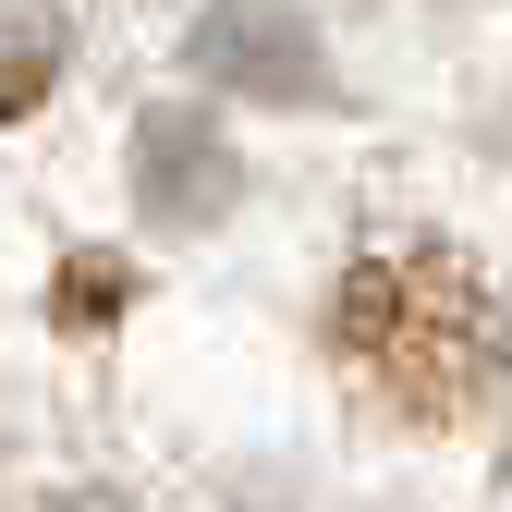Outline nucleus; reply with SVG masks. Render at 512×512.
Returning a JSON list of instances; mask_svg holds the SVG:
<instances>
[{"label": "nucleus", "instance_id": "obj_2", "mask_svg": "<svg viewBox=\"0 0 512 512\" xmlns=\"http://www.w3.org/2000/svg\"><path fill=\"white\" fill-rule=\"evenodd\" d=\"M37 512H135V500H110V488H49Z\"/></svg>", "mask_w": 512, "mask_h": 512}, {"label": "nucleus", "instance_id": "obj_1", "mask_svg": "<svg viewBox=\"0 0 512 512\" xmlns=\"http://www.w3.org/2000/svg\"><path fill=\"white\" fill-rule=\"evenodd\" d=\"M342 366L391 415H464L500 378V317L452 256H366L342 281Z\"/></svg>", "mask_w": 512, "mask_h": 512}]
</instances>
